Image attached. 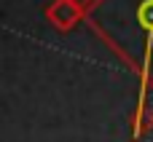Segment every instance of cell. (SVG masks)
Instances as JSON below:
<instances>
[{
	"label": "cell",
	"mask_w": 153,
	"mask_h": 142,
	"mask_svg": "<svg viewBox=\"0 0 153 142\" xmlns=\"http://www.w3.org/2000/svg\"><path fill=\"white\" fill-rule=\"evenodd\" d=\"M94 35L134 72L140 97L153 91V0H97L86 13Z\"/></svg>",
	"instance_id": "cell-1"
},
{
	"label": "cell",
	"mask_w": 153,
	"mask_h": 142,
	"mask_svg": "<svg viewBox=\"0 0 153 142\" xmlns=\"http://www.w3.org/2000/svg\"><path fill=\"white\" fill-rule=\"evenodd\" d=\"M43 13H46V21H48L54 30H59V32H70V30H75L81 21H86V13H83L73 0H51Z\"/></svg>",
	"instance_id": "cell-2"
},
{
	"label": "cell",
	"mask_w": 153,
	"mask_h": 142,
	"mask_svg": "<svg viewBox=\"0 0 153 142\" xmlns=\"http://www.w3.org/2000/svg\"><path fill=\"white\" fill-rule=\"evenodd\" d=\"M129 129L134 134V140H143L145 134L153 132V105L151 97H137V105L129 115Z\"/></svg>",
	"instance_id": "cell-3"
},
{
	"label": "cell",
	"mask_w": 153,
	"mask_h": 142,
	"mask_svg": "<svg viewBox=\"0 0 153 142\" xmlns=\"http://www.w3.org/2000/svg\"><path fill=\"white\" fill-rule=\"evenodd\" d=\"M73 3H75V5H78V8L83 11V13H89V11H91V8L97 5V0H73Z\"/></svg>",
	"instance_id": "cell-4"
}]
</instances>
